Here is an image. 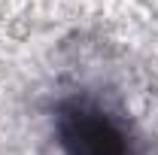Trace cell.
Wrapping results in <instances>:
<instances>
[{
  "label": "cell",
  "mask_w": 158,
  "mask_h": 155,
  "mask_svg": "<svg viewBox=\"0 0 158 155\" xmlns=\"http://www.w3.org/2000/svg\"><path fill=\"white\" fill-rule=\"evenodd\" d=\"M58 137L64 155H134L125 131L88 100H70L61 107Z\"/></svg>",
  "instance_id": "1"
}]
</instances>
